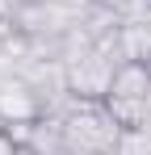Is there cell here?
Returning a JSON list of instances; mask_svg holds the SVG:
<instances>
[{"mask_svg":"<svg viewBox=\"0 0 151 155\" xmlns=\"http://www.w3.org/2000/svg\"><path fill=\"white\" fill-rule=\"evenodd\" d=\"M118 122L105 109V101H67L63 109V138L67 151H97V155H113L118 143Z\"/></svg>","mask_w":151,"mask_h":155,"instance_id":"cell-1","label":"cell"},{"mask_svg":"<svg viewBox=\"0 0 151 155\" xmlns=\"http://www.w3.org/2000/svg\"><path fill=\"white\" fill-rule=\"evenodd\" d=\"M118 63L109 54H101L97 46L84 51L80 59L63 63V76H67V97L72 101H105L109 97V84H113Z\"/></svg>","mask_w":151,"mask_h":155,"instance_id":"cell-2","label":"cell"},{"mask_svg":"<svg viewBox=\"0 0 151 155\" xmlns=\"http://www.w3.org/2000/svg\"><path fill=\"white\" fill-rule=\"evenodd\" d=\"M42 113H50L46 101L38 88H29L21 76H0V122L13 126V122H38Z\"/></svg>","mask_w":151,"mask_h":155,"instance_id":"cell-3","label":"cell"},{"mask_svg":"<svg viewBox=\"0 0 151 155\" xmlns=\"http://www.w3.org/2000/svg\"><path fill=\"white\" fill-rule=\"evenodd\" d=\"M109 97H130V101H151V63L143 59H122L113 84H109Z\"/></svg>","mask_w":151,"mask_h":155,"instance_id":"cell-4","label":"cell"},{"mask_svg":"<svg viewBox=\"0 0 151 155\" xmlns=\"http://www.w3.org/2000/svg\"><path fill=\"white\" fill-rule=\"evenodd\" d=\"M113 155H151V126H122Z\"/></svg>","mask_w":151,"mask_h":155,"instance_id":"cell-5","label":"cell"},{"mask_svg":"<svg viewBox=\"0 0 151 155\" xmlns=\"http://www.w3.org/2000/svg\"><path fill=\"white\" fill-rule=\"evenodd\" d=\"M17 151H21V147H17V143H13V138L0 130V155H17Z\"/></svg>","mask_w":151,"mask_h":155,"instance_id":"cell-6","label":"cell"},{"mask_svg":"<svg viewBox=\"0 0 151 155\" xmlns=\"http://www.w3.org/2000/svg\"><path fill=\"white\" fill-rule=\"evenodd\" d=\"M88 4H92V8H113V13H122L126 0H88Z\"/></svg>","mask_w":151,"mask_h":155,"instance_id":"cell-7","label":"cell"}]
</instances>
